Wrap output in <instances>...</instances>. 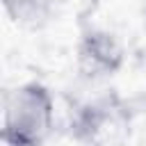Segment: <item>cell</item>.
Segmentation results:
<instances>
[{"mask_svg": "<svg viewBox=\"0 0 146 146\" xmlns=\"http://www.w3.org/2000/svg\"><path fill=\"white\" fill-rule=\"evenodd\" d=\"M50 128V98L43 87L27 84L11 94L5 112V139L11 146H39Z\"/></svg>", "mask_w": 146, "mask_h": 146, "instance_id": "1", "label": "cell"}]
</instances>
